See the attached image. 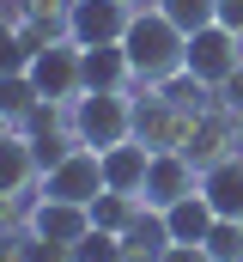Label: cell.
Listing matches in <instances>:
<instances>
[{
  "label": "cell",
  "instance_id": "cell-3",
  "mask_svg": "<svg viewBox=\"0 0 243 262\" xmlns=\"http://www.w3.org/2000/svg\"><path fill=\"white\" fill-rule=\"evenodd\" d=\"M188 122L195 116L182 110L164 85H134V140H146L152 152H182Z\"/></svg>",
  "mask_w": 243,
  "mask_h": 262
},
{
  "label": "cell",
  "instance_id": "cell-16",
  "mask_svg": "<svg viewBox=\"0 0 243 262\" xmlns=\"http://www.w3.org/2000/svg\"><path fill=\"white\" fill-rule=\"evenodd\" d=\"M121 85H134L121 43H98V49H85V92H121Z\"/></svg>",
  "mask_w": 243,
  "mask_h": 262
},
{
  "label": "cell",
  "instance_id": "cell-8",
  "mask_svg": "<svg viewBox=\"0 0 243 262\" xmlns=\"http://www.w3.org/2000/svg\"><path fill=\"white\" fill-rule=\"evenodd\" d=\"M25 232L31 238H43V244H79L85 232H91V207L85 201H61V195H37L25 207Z\"/></svg>",
  "mask_w": 243,
  "mask_h": 262
},
{
  "label": "cell",
  "instance_id": "cell-12",
  "mask_svg": "<svg viewBox=\"0 0 243 262\" xmlns=\"http://www.w3.org/2000/svg\"><path fill=\"white\" fill-rule=\"evenodd\" d=\"M201 195L213 201L219 220H237L243 226V152H231V159H219V165L201 171Z\"/></svg>",
  "mask_w": 243,
  "mask_h": 262
},
{
  "label": "cell",
  "instance_id": "cell-9",
  "mask_svg": "<svg viewBox=\"0 0 243 262\" xmlns=\"http://www.w3.org/2000/svg\"><path fill=\"white\" fill-rule=\"evenodd\" d=\"M134 6L128 0H67V37L79 49H98V43H121Z\"/></svg>",
  "mask_w": 243,
  "mask_h": 262
},
{
  "label": "cell",
  "instance_id": "cell-10",
  "mask_svg": "<svg viewBox=\"0 0 243 262\" xmlns=\"http://www.w3.org/2000/svg\"><path fill=\"white\" fill-rule=\"evenodd\" d=\"M201 189V165L188 152H152V171H146V189H140V207H177L182 195Z\"/></svg>",
  "mask_w": 243,
  "mask_h": 262
},
{
  "label": "cell",
  "instance_id": "cell-20",
  "mask_svg": "<svg viewBox=\"0 0 243 262\" xmlns=\"http://www.w3.org/2000/svg\"><path fill=\"white\" fill-rule=\"evenodd\" d=\"M73 262H128V250H121V232H110V226H91L73 250H67Z\"/></svg>",
  "mask_w": 243,
  "mask_h": 262
},
{
  "label": "cell",
  "instance_id": "cell-18",
  "mask_svg": "<svg viewBox=\"0 0 243 262\" xmlns=\"http://www.w3.org/2000/svg\"><path fill=\"white\" fill-rule=\"evenodd\" d=\"M152 6H158L177 31H188V37L207 31V25H219V0H152Z\"/></svg>",
  "mask_w": 243,
  "mask_h": 262
},
{
  "label": "cell",
  "instance_id": "cell-5",
  "mask_svg": "<svg viewBox=\"0 0 243 262\" xmlns=\"http://www.w3.org/2000/svg\"><path fill=\"white\" fill-rule=\"evenodd\" d=\"M31 79H37V92H43L49 104H73V98L85 92V49L61 31L55 43H43V49L31 55Z\"/></svg>",
  "mask_w": 243,
  "mask_h": 262
},
{
  "label": "cell",
  "instance_id": "cell-21",
  "mask_svg": "<svg viewBox=\"0 0 243 262\" xmlns=\"http://www.w3.org/2000/svg\"><path fill=\"white\" fill-rule=\"evenodd\" d=\"M0 73H31V49L12 18H0Z\"/></svg>",
  "mask_w": 243,
  "mask_h": 262
},
{
  "label": "cell",
  "instance_id": "cell-26",
  "mask_svg": "<svg viewBox=\"0 0 243 262\" xmlns=\"http://www.w3.org/2000/svg\"><path fill=\"white\" fill-rule=\"evenodd\" d=\"M219 25L243 37V0H219Z\"/></svg>",
  "mask_w": 243,
  "mask_h": 262
},
{
  "label": "cell",
  "instance_id": "cell-22",
  "mask_svg": "<svg viewBox=\"0 0 243 262\" xmlns=\"http://www.w3.org/2000/svg\"><path fill=\"white\" fill-rule=\"evenodd\" d=\"M207 250H213V262H237V250H243V226H237V220H219V226L207 232Z\"/></svg>",
  "mask_w": 243,
  "mask_h": 262
},
{
  "label": "cell",
  "instance_id": "cell-7",
  "mask_svg": "<svg viewBox=\"0 0 243 262\" xmlns=\"http://www.w3.org/2000/svg\"><path fill=\"white\" fill-rule=\"evenodd\" d=\"M237 61H243V37H237V31H225V25H207V31L188 37V61H182V67H188L201 85L219 92V85L237 73Z\"/></svg>",
  "mask_w": 243,
  "mask_h": 262
},
{
  "label": "cell",
  "instance_id": "cell-13",
  "mask_svg": "<svg viewBox=\"0 0 243 262\" xmlns=\"http://www.w3.org/2000/svg\"><path fill=\"white\" fill-rule=\"evenodd\" d=\"M146 171H152V146L146 140H121L104 152V183L121 189V195H140L146 189Z\"/></svg>",
  "mask_w": 243,
  "mask_h": 262
},
{
  "label": "cell",
  "instance_id": "cell-25",
  "mask_svg": "<svg viewBox=\"0 0 243 262\" xmlns=\"http://www.w3.org/2000/svg\"><path fill=\"white\" fill-rule=\"evenodd\" d=\"M219 98H225V104H231V110L243 116V61H237V73H231V79L219 85Z\"/></svg>",
  "mask_w": 243,
  "mask_h": 262
},
{
  "label": "cell",
  "instance_id": "cell-23",
  "mask_svg": "<svg viewBox=\"0 0 243 262\" xmlns=\"http://www.w3.org/2000/svg\"><path fill=\"white\" fill-rule=\"evenodd\" d=\"M12 232H25V201L0 195V238H12Z\"/></svg>",
  "mask_w": 243,
  "mask_h": 262
},
{
  "label": "cell",
  "instance_id": "cell-6",
  "mask_svg": "<svg viewBox=\"0 0 243 262\" xmlns=\"http://www.w3.org/2000/svg\"><path fill=\"white\" fill-rule=\"evenodd\" d=\"M182 152L207 171V165H219V159H231V152H243V116L225 104V98H213L195 122H188V140H182Z\"/></svg>",
  "mask_w": 243,
  "mask_h": 262
},
{
  "label": "cell",
  "instance_id": "cell-28",
  "mask_svg": "<svg viewBox=\"0 0 243 262\" xmlns=\"http://www.w3.org/2000/svg\"><path fill=\"white\" fill-rule=\"evenodd\" d=\"M0 128H6V116H0Z\"/></svg>",
  "mask_w": 243,
  "mask_h": 262
},
{
  "label": "cell",
  "instance_id": "cell-29",
  "mask_svg": "<svg viewBox=\"0 0 243 262\" xmlns=\"http://www.w3.org/2000/svg\"><path fill=\"white\" fill-rule=\"evenodd\" d=\"M237 262H243V250H237Z\"/></svg>",
  "mask_w": 243,
  "mask_h": 262
},
{
  "label": "cell",
  "instance_id": "cell-1",
  "mask_svg": "<svg viewBox=\"0 0 243 262\" xmlns=\"http://www.w3.org/2000/svg\"><path fill=\"white\" fill-rule=\"evenodd\" d=\"M121 55H128L134 85H164V79L182 73V61H188V31H177V25L146 0V6H134V18H128V31H121Z\"/></svg>",
  "mask_w": 243,
  "mask_h": 262
},
{
  "label": "cell",
  "instance_id": "cell-19",
  "mask_svg": "<svg viewBox=\"0 0 243 262\" xmlns=\"http://www.w3.org/2000/svg\"><path fill=\"white\" fill-rule=\"evenodd\" d=\"M140 213V195H121V189H104L91 201V226H110V232H128Z\"/></svg>",
  "mask_w": 243,
  "mask_h": 262
},
{
  "label": "cell",
  "instance_id": "cell-14",
  "mask_svg": "<svg viewBox=\"0 0 243 262\" xmlns=\"http://www.w3.org/2000/svg\"><path fill=\"white\" fill-rule=\"evenodd\" d=\"M164 226H171V244H207V232L219 226V213H213V201L195 189L177 207H164Z\"/></svg>",
  "mask_w": 243,
  "mask_h": 262
},
{
  "label": "cell",
  "instance_id": "cell-17",
  "mask_svg": "<svg viewBox=\"0 0 243 262\" xmlns=\"http://www.w3.org/2000/svg\"><path fill=\"white\" fill-rule=\"evenodd\" d=\"M37 104H43V92H37L31 73H0V116H6V128H25L37 116Z\"/></svg>",
  "mask_w": 243,
  "mask_h": 262
},
{
  "label": "cell",
  "instance_id": "cell-2",
  "mask_svg": "<svg viewBox=\"0 0 243 262\" xmlns=\"http://www.w3.org/2000/svg\"><path fill=\"white\" fill-rule=\"evenodd\" d=\"M73 134L85 146H98V152L134 140V85H121V92H79L73 98Z\"/></svg>",
  "mask_w": 243,
  "mask_h": 262
},
{
  "label": "cell",
  "instance_id": "cell-15",
  "mask_svg": "<svg viewBox=\"0 0 243 262\" xmlns=\"http://www.w3.org/2000/svg\"><path fill=\"white\" fill-rule=\"evenodd\" d=\"M121 250H128V262H158L164 250H171V226H164V213H158V207H140L134 226L121 232Z\"/></svg>",
  "mask_w": 243,
  "mask_h": 262
},
{
  "label": "cell",
  "instance_id": "cell-27",
  "mask_svg": "<svg viewBox=\"0 0 243 262\" xmlns=\"http://www.w3.org/2000/svg\"><path fill=\"white\" fill-rule=\"evenodd\" d=\"M128 6H146V0H128Z\"/></svg>",
  "mask_w": 243,
  "mask_h": 262
},
{
  "label": "cell",
  "instance_id": "cell-11",
  "mask_svg": "<svg viewBox=\"0 0 243 262\" xmlns=\"http://www.w3.org/2000/svg\"><path fill=\"white\" fill-rule=\"evenodd\" d=\"M43 183V159H37V140L25 128H0V195H31Z\"/></svg>",
  "mask_w": 243,
  "mask_h": 262
},
{
  "label": "cell",
  "instance_id": "cell-4",
  "mask_svg": "<svg viewBox=\"0 0 243 262\" xmlns=\"http://www.w3.org/2000/svg\"><path fill=\"white\" fill-rule=\"evenodd\" d=\"M104 189H110V183H104V152H98V146H85V140H79V146H67L55 165L43 171V183H37V195L85 201V207L104 195Z\"/></svg>",
  "mask_w": 243,
  "mask_h": 262
},
{
  "label": "cell",
  "instance_id": "cell-24",
  "mask_svg": "<svg viewBox=\"0 0 243 262\" xmlns=\"http://www.w3.org/2000/svg\"><path fill=\"white\" fill-rule=\"evenodd\" d=\"M158 262H213V250H207V244H171Z\"/></svg>",
  "mask_w": 243,
  "mask_h": 262
}]
</instances>
